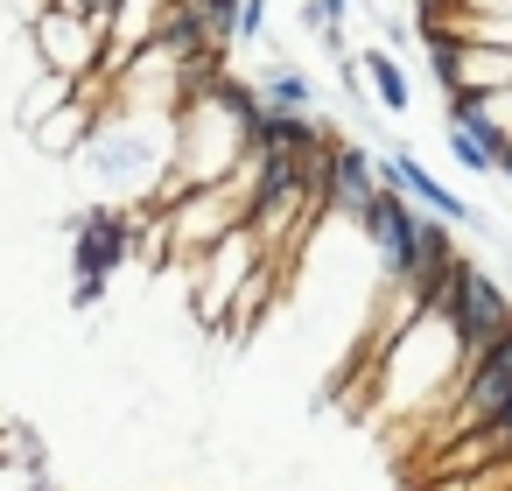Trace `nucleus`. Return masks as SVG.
Returning a JSON list of instances; mask_svg holds the SVG:
<instances>
[{
	"label": "nucleus",
	"mask_w": 512,
	"mask_h": 491,
	"mask_svg": "<svg viewBox=\"0 0 512 491\" xmlns=\"http://www.w3.org/2000/svg\"><path fill=\"white\" fill-rule=\"evenodd\" d=\"M78 169L106 190V204H148L176 169V113H120V120H99V134L85 141Z\"/></svg>",
	"instance_id": "nucleus-1"
},
{
	"label": "nucleus",
	"mask_w": 512,
	"mask_h": 491,
	"mask_svg": "<svg viewBox=\"0 0 512 491\" xmlns=\"http://www.w3.org/2000/svg\"><path fill=\"white\" fill-rule=\"evenodd\" d=\"M470 379V358H463V337L449 323V309H421L393 330L386 344V407H435L442 386H463Z\"/></svg>",
	"instance_id": "nucleus-2"
},
{
	"label": "nucleus",
	"mask_w": 512,
	"mask_h": 491,
	"mask_svg": "<svg viewBox=\"0 0 512 491\" xmlns=\"http://www.w3.org/2000/svg\"><path fill=\"white\" fill-rule=\"evenodd\" d=\"M106 43H113V15H92L78 0H50L36 8V57L43 71H64V78H99L106 71Z\"/></svg>",
	"instance_id": "nucleus-3"
},
{
	"label": "nucleus",
	"mask_w": 512,
	"mask_h": 491,
	"mask_svg": "<svg viewBox=\"0 0 512 491\" xmlns=\"http://www.w3.org/2000/svg\"><path fill=\"white\" fill-rule=\"evenodd\" d=\"M435 309H449V323H456V337H463V358H470V365H484V358L512 337V295H505L484 267H470V260H456L449 295H442Z\"/></svg>",
	"instance_id": "nucleus-4"
},
{
	"label": "nucleus",
	"mask_w": 512,
	"mask_h": 491,
	"mask_svg": "<svg viewBox=\"0 0 512 491\" xmlns=\"http://www.w3.org/2000/svg\"><path fill=\"white\" fill-rule=\"evenodd\" d=\"M127 253H134V204H92V211H78V225H71V267H78L71 302L92 309L106 295V274Z\"/></svg>",
	"instance_id": "nucleus-5"
},
{
	"label": "nucleus",
	"mask_w": 512,
	"mask_h": 491,
	"mask_svg": "<svg viewBox=\"0 0 512 491\" xmlns=\"http://www.w3.org/2000/svg\"><path fill=\"white\" fill-rule=\"evenodd\" d=\"M407 204H414V197H400V190H379V204L358 218L393 288H407V274H414V253H421V225H428V218H414Z\"/></svg>",
	"instance_id": "nucleus-6"
},
{
	"label": "nucleus",
	"mask_w": 512,
	"mask_h": 491,
	"mask_svg": "<svg viewBox=\"0 0 512 491\" xmlns=\"http://www.w3.org/2000/svg\"><path fill=\"white\" fill-rule=\"evenodd\" d=\"M379 176H386V190H400V197L428 204L442 225H477V211H470V204H463V197H456L442 176H428V169H421L407 148H386V155H379Z\"/></svg>",
	"instance_id": "nucleus-7"
},
{
	"label": "nucleus",
	"mask_w": 512,
	"mask_h": 491,
	"mask_svg": "<svg viewBox=\"0 0 512 491\" xmlns=\"http://www.w3.org/2000/svg\"><path fill=\"white\" fill-rule=\"evenodd\" d=\"M379 162L358 148V141H337L330 148V211H351V218H365L372 204H379Z\"/></svg>",
	"instance_id": "nucleus-8"
},
{
	"label": "nucleus",
	"mask_w": 512,
	"mask_h": 491,
	"mask_svg": "<svg viewBox=\"0 0 512 491\" xmlns=\"http://www.w3.org/2000/svg\"><path fill=\"white\" fill-rule=\"evenodd\" d=\"M512 407V372H498L491 358L484 365H470V379L456 386V414H449V435L456 428H491L498 414Z\"/></svg>",
	"instance_id": "nucleus-9"
},
{
	"label": "nucleus",
	"mask_w": 512,
	"mask_h": 491,
	"mask_svg": "<svg viewBox=\"0 0 512 491\" xmlns=\"http://www.w3.org/2000/svg\"><path fill=\"white\" fill-rule=\"evenodd\" d=\"M99 134V120H92V106L85 99H71V106H57L43 127H36V148H50V155H85V141Z\"/></svg>",
	"instance_id": "nucleus-10"
},
{
	"label": "nucleus",
	"mask_w": 512,
	"mask_h": 491,
	"mask_svg": "<svg viewBox=\"0 0 512 491\" xmlns=\"http://www.w3.org/2000/svg\"><path fill=\"white\" fill-rule=\"evenodd\" d=\"M358 71H365V92H372L386 113H407V106H414V85H407V71L393 64V50H386V43H379V50H365V57H358Z\"/></svg>",
	"instance_id": "nucleus-11"
},
{
	"label": "nucleus",
	"mask_w": 512,
	"mask_h": 491,
	"mask_svg": "<svg viewBox=\"0 0 512 491\" xmlns=\"http://www.w3.org/2000/svg\"><path fill=\"white\" fill-rule=\"evenodd\" d=\"M253 148H323L316 141V127H309V113H295V106H260V120H253Z\"/></svg>",
	"instance_id": "nucleus-12"
},
{
	"label": "nucleus",
	"mask_w": 512,
	"mask_h": 491,
	"mask_svg": "<svg viewBox=\"0 0 512 491\" xmlns=\"http://www.w3.org/2000/svg\"><path fill=\"white\" fill-rule=\"evenodd\" d=\"M260 99H267V106H295V113H309L316 85H309L295 64H281V57H274V64H267V78H260Z\"/></svg>",
	"instance_id": "nucleus-13"
},
{
	"label": "nucleus",
	"mask_w": 512,
	"mask_h": 491,
	"mask_svg": "<svg viewBox=\"0 0 512 491\" xmlns=\"http://www.w3.org/2000/svg\"><path fill=\"white\" fill-rule=\"evenodd\" d=\"M442 141H449V155H456L470 176H498V155H491L477 134H463V127H449V120H442Z\"/></svg>",
	"instance_id": "nucleus-14"
},
{
	"label": "nucleus",
	"mask_w": 512,
	"mask_h": 491,
	"mask_svg": "<svg viewBox=\"0 0 512 491\" xmlns=\"http://www.w3.org/2000/svg\"><path fill=\"white\" fill-rule=\"evenodd\" d=\"M239 36H246V43L267 36V0H239Z\"/></svg>",
	"instance_id": "nucleus-15"
},
{
	"label": "nucleus",
	"mask_w": 512,
	"mask_h": 491,
	"mask_svg": "<svg viewBox=\"0 0 512 491\" xmlns=\"http://www.w3.org/2000/svg\"><path fill=\"white\" fill-rule=\"evenodd\" d=\"M484 435H491V449H498V456H512V407H505V414H498Z\"/></svg>",
	"instance_id": "nucleus-16"
},
{
	"label": "nucleus",
	"mask_w": 512,
	"mask_h": 491,
	"mask_svg": "<svg viewBox=\"0 0 512 491\" xmlns=\"http://www.w3.org/2000/svg\"><path fill=\"white\" fill-rule=\"evenodd\" d=\"M491 365H498V372H512V337H505V344L491 351Z\"/></svg>",
	"instance_id": "nucleus-17"
},
{
	"label": "nucleus",
	"mask_w": 512,
	"mask_h": 491,
	"mask_svg": "<svg viewBox=\"0 0 512 491\" xmlns=\"http://www.w3.org/2000/svg\"><path fill=\"white\" fill-rule=\"evenodd\" d=\"M78 8H92V15H113V8H120V0H78Z\"/></svg>",
	"instance_id": "nucleus-18"
},
{
	"label": "nucleus",
	"mask_w": 512,
	"mask_h": 491,
	"mask_svg": "<svg viewBox=\"0 0 512 491\" xmlns=\"http://www.w3.org/2000/svg\"><path fill=\"white\" fill-rule=\"evenodd\" d=\"M323 8H330V22H344V15H351V0H323Z\"/></svg>",
	"instance_id": "nucleus-19"
}]
</instances>
